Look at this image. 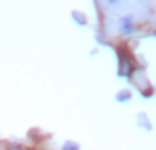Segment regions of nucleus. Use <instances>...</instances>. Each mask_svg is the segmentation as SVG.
Wrapping results in <instances>:
<instances>
[{"instance_id": "2", "label": "nucleus", "mask_w": 156, "mask_h": 150, "mask_svg": "<svg viewBox=\"0 0 156 150\" xmlns=\"http://www.w3.org/2000/svg\"><path fill=\"white\" fill-rule=\"evenodd\" d=\"M128 98H130L128 92H120V94H118V100H128Z\"/></svg>"}, {"instance_id": "1", "label": "nucleus", "mask_w": 156, "mask_h": 150, "mask_svg": "<svg viewBox=\"0 0 156 150\" xmlns=\"http://www.w3.org/2000/svg\"><path fill=\"white\" fill-rule=\"evenodd\" d=\"M62 150H78V146L74 144V142H66V144L62 146Z\"/></svg>"}]
</instances>
